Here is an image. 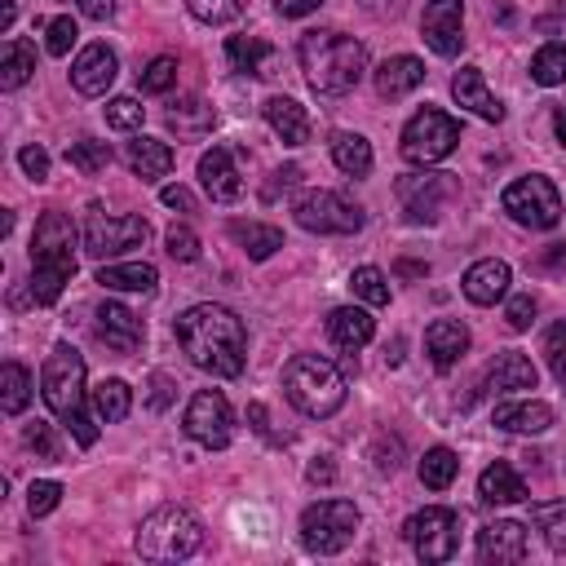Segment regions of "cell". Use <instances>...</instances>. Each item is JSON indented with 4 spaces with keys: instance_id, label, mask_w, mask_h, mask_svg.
I'll use <instances>...</instances> for the list:
<instances>
[{
    "instance_id": "obj_1",
    "label": "cell",
    "mask_w": 566,
    "mask_h": 566,
    "mask_svg": "<svg viewBox=\"0 0 566 566\" xmlns=\"http://www.w3.org/2000/svg\"><path fill=\"white\" fill-rule=\"evenodd\" d=\"M177 332V345L186 349V358L199 367V371H212V376H239L243 363H248V327L234 310L226 305H190L186 314H177L172 323Z\"/></svg>"
},
{
    "instance_id": "obj_2",
    "label": "cell",
    "mask_w": 566,
    "mask_h": 566,
    "mask_svg": "<svg viewBox=\"0 0 566 566\" xmlns=\"http://www.w3.org/2000/svg\"><path fill=\"white\" fill-rule=\"evenodd\" d=\"M296 57H301L310 88L327 97L349 93L367 71V49L345 31H301Z\"/></svg>"
},
{
    "instance_id": "obj_3",
    "label": "cell",
    "mask_w": 566,
    "mask_h": 566,
    "mask_svg": "<svg viewBox=\"0 0 566 566\" xmlns=\"http://www.w3.org/2000/svg\"><path fill=\"white\" fill-rule=\"evenodd\" d=\"M40 394L49 402V411L75 433L80 447H93L97 442V424L93 416L84 411V358L75 345H53L44 367H40Z\"/></svg>"
},
{
    "instance_id": "obj_4",
    "label": "cell",
    "mask_w": 566,
    "mask_h": 566,
    "mask_svg": "<svg viewBox=\"0 0 566 566\" xmlns=\"http://www.w3.org/2000/svg\"><path fill=\"white\" fill-rule=\"evenodd\" d=\"M75 274V226L66 212H44L31 234V301L53 305Z\"/></svg>"
},
{
    "instance_id": "obj_5",
    "label": "cell",
    "mask_w": 566,
    "mask_h": 566,
    "mask_svg": "<svg viewBox=\"0 0 566 566\" xmlns=\"http://www.w3.org/2000/svg\"><path fill=\"white\" fill-rule=\"evenodd\" d=\"M283 394L301 416L327 420L345 407V371L318 354H296L283 367Z\"/></svg>"
},
{
    "instance_id": "obj_6",
    "label": "cell",
    "mask_w": 566,
    "mask_h": 566,
    "mask_svg": "<svg viewBox=\"0 0 566 566\" xmlns=\"http://www.w3.org/2000/svg\"><path fill=\"white\" fill-rule=\"evenodd\" d=\"M133 544H137V553L150 557V562H181V557L199 553V544H203V526H199V517H195L190 509H181V504H164V509H155V513L142 517Z\"/></svg>"
},
{
    "instance_id": "obj_7",
    "label": "cell",
    "mask_w": 566,
    "mask_h": 566,
    "mask_svg": "<svg viewBox=\"0 0 566 566\" xmlns=\"http://www.w3.org/2000/svg\"><path fill=\"white\" fill-rule=\"evenodd\" d=\"M455 142H460V124L447 115V111H438V106H424V111H416L407 124H402V159L407 164H416V168H429V164H442L451 150H455Z\"/></svg>"
},
{
    "instance_id": "obj_8",
    "label": "cell",
    "mask_w": 566,
    "mask_h": 566,
    "mask_svg": "<svg viewBox=\"0 0 566 566\" xmlns=\"http://www.w3.org/2000/svg\"><path fill=\"white\" fill-rule=\"evenodd\" d=\"M504 212L517 221V226H526V230H553L557 221H562V195H557V186L548 181V177H539V172H531V177H517L513 186H504Z\"/></svg>"
},
{
    "instance_id": "obj_9",
    "label": "cell",
    "mask_w": 566,
    "mask_h": 566,
    "mask_svg": "<svg viewBox=\"0 0 566 566\" xmlns=\"http://www.w3.org/2000/svg\"><path fill=\"white\" fill-rule=\"evenodd\" d=\"M358 531V509L349 500H318L301 513V544L310 553H340Z\"/></svg>"
},
{
    "instance_id": "obj_10",
    "label": "cell",
    "mask_w": 566,
    "mask_h": 566,
    "mask_svg": "<svg viewBox=\"0 0 566 566\" xmlns=\"http://www.w3.org/2000/svg\"><path fill=\"white\" fill-rule=\"evenodd\" d=\"M402 535L411 539L420 562H451L455 548H460V513L442 509V504H429V509L407 517Z\"/></svg>"
},
{
    "instance_id": "obj_11",
    "label": "cell",
    "mask_w": 566,
    "mask_h": 566,
    "mask_svg": "<svg viewBox=\"0 0 566 566\" xmlns=\"http://www.w3.org/2000/svg\"><path fill=\"white\" fill-rule=\"evenodd\" d=\"M292 212H296V226L301 230H314V234H354V230H363V208L358 203H349L345 195H336V190H305L296 203H292Z\"/></svg>"
},
{
    "instance_id": "obj_12",
    "label": "cell",
    "mask_w": 566,
    "mask_h": 566,
    "mask_svg": "<svg viewBox=\"0 0 566 566\" xmlns=\"http://www.w3.org/2000/svg\"><path fill=\"white\" fill-rule=\"evenodd\" d=\"M146 234H150L146 217H133V212L111 217V212H102V208L93 203V208H88V221H84V252L97 256V261H106V256H119V252H128V248H142Z\"/></svg>"
},
{
    "instance_id": "obj_13",
    "label": "cell",
    "mask_w": 566,
    "mask_h": 566,
    "mask_svg": "<svg viewBox=\"0 0 566 566\" xmlns=\"http://www.w3.org/2000/svg\"><path fill=\"white\" fill-rule=\"evenodd\" d=\"M394 190H398L402 212H407L411 226H433L442 217V203L460 195L451 172H407V177H398Z\"/></svg>"
},
{
    "instance_id": "obj_14",
    "label": "cell",
    "mask_w": 566,
    "mask_h": 566,
    "mask_svg": "<svg viewBox=\"0 0 566 566\" xmlns=\"http://www.w3.org/2000/svg\"><path fill=\"white\" fill-rule=\"evenodd\" d=\"M181 429H186L199 447H208V451L230 447V438H234V411H230L226 394H221V389H199V394L190 398L186 416H181Z\"/></svg>"
},
{
    "instance_id": "obj_15",
    "label": "cell",
    "mask_w": 566,
    "mask_h": 566,
    "mask_svg": "<svg viewBox=\"0 0 566 566\" xmlns=\"http://www.w3.org/2000/svg\"><path fill=\"white\" fill-rule=\"evenodd\" d=\"M420 35L438 57H455L464 49V0H429Z\"/></svg>"
},
{
    "instance_id": "obj_16",
    "label": "cell",
    "mask_w": 566,
    "mask_h": 566,
    "mask_svg": "<svg viewBox=\"0 0 566 566\" xmlns=\"http://www.w3.org/2000/svg\"><path fill=\"white\" fill-rule=\"evenodd\" d=\"M142 336H146V327L128 305H119V301H102L97 305V340L106 349L133 354V349H142Z\"/></svg>"
},
{
    "instance_id": "obj_17",
    "label": "cell",
    "mask_w": 566,
    "mask_h": 566,
    "mask_svg": "<svg viewBox=\"0 0 566 566\" xmlns=\"http://www.w3.org/2000/svg\"><path fill=\"white\" fill-rule=\"evenodd\" d=\"M115 71H119V62H115V53L106 44H84L80 57L71 62V84L84 97H102L115 84Z\"/></svg>"
},
{
    "instance_id": "obj_18",
    "label": "cell",
    "mask_w": 566,
    "mask_h": 566,
    "mask_svg": "<svg viewBox=\"0 0 566 566\" xmlns=\"http://www.w3.org/2000/svg\"><path fill=\"white\" fill-rule=\"evenodd\" d=\"M478 557L491 562H522L526 557V526L513 517H495L478 531Z\"/></svg>"
},
{
    "instance_id": "obj_19",
    "label": "cell",
    "mask_w": 566,
    "mask_h": 566,
    "mask_svg": "<svg viewBox=\"0 0 566 566\" xmlns=\"http://www.w3.org/2000/svg\"><path fill=\"white\" fill-rule=\"evenodd\" d=\"M451 97H455L464 111H473L478 119H486V124H500V119H504V102L486 88L482 66H460L455 80H451Z\"/></svg>"
},
{
    "instance_id": "obj_20",
    "label": "cell",
    "mask_w": 566,
    "mask_h": 566,
    "mask_svg": "<svg viewBox=\"0 0 566 566\" xmlns=\"http://www.w3.org/2000/svg\"><path fill=\"white\" fill-rule=\"evenodd\" d=\"M199 181L208 190L212 203H234L243 195V181H239V168H234V155L226 146H212L203 159H199Z\"/></svg>"
},
{
    "instance_id": "obj_21",
    "label": "cell",
    "mask_w": 566,
    "mask_h": 566,
    "mask_svg": "<svg viewBox=\"0 0 566 566\" xmlns=\"http://www.w3.org/2000/svg\"><path fill=\"white\" fill-rule=\"evenodd\" d=\"M509 279H513V270H509L504 261L486 256V261H473V265L464 270L460 287H464V296H469L473 305H495V301L509 296Z\"/></svg>"
},
{
    "instance_id": "obj_22",
    "label": "cell",
    "mask_w": 566,
    "mask_h": 566,
    "mask_svg": "<svg viewBox=\"0 0 566 566\" xmlns=\"http://www.w3.org/2000/svg\"><path fill=\"white\" fill-rule=\"evenodd\" d=\"M420 84H424V62H420V57H411V53L385 57V62L376 66V93H380V97H389V102L407 97V93H411V88H420Z\"/></svg>"
},
{
    "instance_id": "obj_23",
    "label": "cell",
    "mask_w": 566,
    "mask_h": 566,
    "mask_svg": "<svg viewBox=\"0 0 566 566\" xmlns=\"http://www.w3.org/2000/svg\"><path fill=\"white\" fill-rule=\"evenodd\" d=\"M424 349H429V358H433V367H455L460 363V354L469 349V327L460 323V318H433L429 327H424Z\"/></svg>"
},
{
    "instance_id": "obj_24",
    "label": "cell",
    "mask_w": 566,
    "mask_h": 566,
    "mask_svg": "<svg viewBox=\"0 0 566 566\" xmlns=\"http://www.w3.org/2000/svg\"><path fill=\"white\" fill-rule=\"evenodd\" d=\"M261 115H265V124L287 142V146H301V142H310V115H305V106L296 102V97H283V93H274V97H265V106H261Z\"/></svg>"
},
{
    "instance_id": "obj_25",
    "label": "cell",
    "mask_w": 566,
    "mask_h": 566,
    "mask_svg": "<svg viewBox=\"0 0 566 566\" xmlns=\"http://www.w3.org/2000/svg\"><path fill=\"white\" fill-rule=\"evenodd\" d=\"M491 420H495V429H504V433H544V429L553 424V407L539 402V398L500 402V407L491 411Z\"/></svg>"
},
{
    "instance_id": "obj_26",
    "label": "cell",
    "mask_w": 566,
    "mask_h": 566,
    "mask_svg": "<svg viewBox=\"0 0 566 566\" xmlns=\"http://www.w3.org/2000/svg\"><path fill=\"white\" fill-rule=\"evenodd\" d=\"M226 62L239 75H256V80L274 75V49L261 35H230L226 40Z\"/></svg>"
},
{
    "instance_id": "obj_27",
    "label": "cell",
    "mask_w": 566,
    "mask_h": 566,
    "mask_svg": "<svg viewBox=\"0 0 566 566\" xmlns=\"http://www.w3.org/2000/svg\"><path fill=\"white\" fill-rule=\"evenodd\" d=\"M327 336H332V345L354 354L376 336V318L367 310H358V305H340V310L327 314Z\"/></svg>"
},
{
    "instance_id": "obj_28",
    "label": "cell",
    "mask_w": 566,
    "mask_h": 566,
    "mask_svg": "<svg viewBox=\"0 0 566 566\" xmlns=\"http://www.w3.org/2000/svg\"><path fill=\"white\" fill-rule=\"evenodd\" d=\"M478 500L482 504H522L526 500V482L509 460H495L478 478Z\"/></svg>"
},
{
    "instance_id": "obj_29",
    "label": "cell",
    "mask_w": 566,
    "mask_h": 566,
    "mask_svg": "<svg viewBox=\"0 0 566 566\" xmlns=\"http://www.w3.org/2000/svg\"><path fill=\"white\" fill-rule=\"evenodd\" d=\"M535 363L526 358V354H517V349H504V354H495V363H491V371H486V389L491 394H513V389H535Z\"/></svg>"
},
{
    "instance_id": "obj_30",
    "label": "cell",
    "mask_w": 566,
    "mask_h": 566,
    "mask_svg": "<svg viewBox=\"0 0 566 566\" xmlns=\"http://www.w3.org/2000/svg\"><path fill=\"white\" fill-rule=\"evenodd\" d=\"M212 124H217V111L203 102V97H177L172 106H168V128L177 133V137H203V133H212Z\"/></svg>"
},
{
    "instance_id": "obj_31",
    "label": "cell",
    "mask_w": 566,
    "mask_h": 566,
    "mask_svg": "<svg viewBox=\"0 0 566 566\" xmlns=\"http://www.w3.org/2000/svg\"><path fill=\"white\" fill-rule=\"evenodd\" d=\"M124 159H128V168H133L142 181H155V177H164V172L172 168V146L159 142V137H137V142H128Z\"/></svg>"
},
{
    "instance_id": "obj_32",
    "label": "cell",
    "mask_w": 566,
    "mask_h": 566,
    "mask_svg": "<svg viewBox=\"0 0 566 566\" xmlns=\"http://www.w3.org/2000/svg\"><path fill=\"white\" fill-rule=\"evenodd\" d=\"M230 239L252 256V261H270L283 248V230L265 226V221H230Z\"/></svg>"
},
{
    "instance_id": "obj_33",
    "label": "cell",
    "mask_w": 566,
    "mask_h": 566,
    "mask_svg": "<svg viewBox=\"0 0 566 566\" xmlns=\"http://www.w3.org/2000/svg\"><path fill=\"white\" fill-rule=\"evenodd\" d=\"M97 283H102V287H111V292H155L159 270H155V265H146V261L102 265V270H97Z\"/></svg>"
},
{
    "instance_id": "obj_34",
    "label": "cell",
    "mask_w": 566,
    "mask_h": 566,
    "mask_svg": "<svg viewBox=\"0 0 566 566\" xmlns=\"http://www.w3.org/2000/svg\"><path fill=\"white\" fill-rule=\"evenodd\" d=\"M31 71H35V49L27 40L9 35L4 49H0V88H9V93L22 88L31 80Z\"/></svg>"
},
{
    "instance_id": "obj_35",
    "label": "cell",
    "mask_w": 566,
    "mask_h": 566,
    "mask_svg": "<svg viewBox=\"0 0 566 566\" xmlns=\"http://www.w3.org/2000/svg\"><path fill=\"white\" fill-rule=\"evenodd\" d=\"M332 159H336V168L345 172V177H367L371 172V142L363 137V133H336L332 137Z\"/></svg>"
},
{
    "instance_id": "obj_36",
    "label": "cell",
    "mask_w": 566,
    "mask_h": 566,
    "mask_svg": "<svg viewBox=\"0 0 566 566\" xmlns=\"http://www.w3.org/2000/svg\"><path fill=\"white\" fill-rule=\"evenodd\" d=\"M93 407H97V416H102L106 424H119V420L133 411V389H128L119 376H111V380H102V385L93 389Z\"/></svg>"
},
{
    "instance_id": "obj_37",
    "label": "cell",
    "mask_w": 566,
    "mask_h": 566,
    "mask_svg": "<svg viewBox=\"0 0 566 566\" xmlns=\"http://www.w3.org/2000/svg\"><path fill=\"white\" fill-rule=\"evenodd\" d=\"M455 473H460V460H455L451 447H429V451H424V460H420V482H424L429 491H447V486L455 482Z\"/></svg>"
},
{
    "instance_id": "obj_38",
    "label": "cell",
    "mask_w": 566,
    "mask_h": 566,
    "mask_svg": "<svg viewBox=\"0 0 566 566\" xmlns=\"http://www.w3.org/2000/svg\"><path fill=\"white\" fill-rule=\"evenodd\" d=\"M531 522L544 531V544L566 557V500H553V504H531Z\"/></svg>"
},
{
    "instance_id": "obj_39",
    "label": "cell",
    "mask_w": 566,
    "mask_h": 566,
    "mask_svg": "<svg viewBox=\"0 0 566 566\" xmlns=\"http://www.w3.org/2000/svg\"><path fill=\"white\" fill-rule=\"evenodd\" d=\"M111 159H115V150H111L106 142H93V137H84V142H71V146H66V164H71L75 172H84V177L106 172V168H111Z\"/></svg>"
},
{
    "instance_id": "obj_40",
    "label": "cell",
    "mask_w": 566,
    "mask_h": 566,
    "mask_svg": "<svg viewBox=\"0 0 566 566\" xmlns=\"http://www.w3.org/2000/svg\"><path fill=\"white\" fill-rule=\"evenodd\" d=\"M27 402H31V371L22 363H4L0 367V407L9 416H18Z\"/></svg>"
},
{
    "instance_id": "obj_41",
    "label": "cell",
    "mask_w": 566,
    "mask_h": 566,
    "mask_svg": "<svg viewBox=\"0 0 566 566\" xmlns=\"http://www.w3.org/2000/svg\"><path fill=\"white\" fill-rule=\"evenodd\" d=\"M531 80L553 88V84H566V44H544L535 57H531Z\"/></svg>"
},
{
    "instance_id": "obj_42",
    "label": "cell",
    "mask_w": 566,
    "mask_h": 566,
    "mask_svg": "<svg viewBox=\"0 0 566 566\" xmlns=\"http://www.w3.org/2000/svg\"><path fill=\"white\" fill-rule=\"evenodd\" d=\"M349 287H354V296L367 301V305H389V279H385L376 265H358V270L349 274Z\"/></svg>"
},
{
    "instance_id": "obj_43",
    "label": "cell",
    "mask_w": 566,
    "mask_h": 566,
    "mask_svg": "<svg viewBox=\"0 0 566 566\" xmlns=\"http://www.w3.org/2000/svg\"><path fill=\"white\" fill-rule=\"evenodd\" d=\"M186 9L208 27H226L248 9V0H186Z\"/></svg>"
},
{
    "instance_id": "obj_44",
    "label": "cell",
    "mask_w": 566,
    "mask_h": 566,
    "mask_svg": "<svg viewBox=\"0 0 566 566\" xmlns=\"http://www.w3.org/2000/svg\"><path fill=\"white\" fill-rule=\"evenodd\" d=\"M142 119H146V106H142L137 97H111V102H106V124H111V128L133 133V128H142Z\"/></svg>"
},
{
    "instance_id": "obj_45",
    "label": "cell",
    "mask_w": 566,
    "mask_h": 566,
    "mask_svg": "<svg viewBox=\"0 0 566 566\" xmlns=\"http://www.w3.org/2000/svg\"><path fill=\"white\" fill-rule=\"evenodd\" d=\"M177 84V57H155L146 71H142V93H168Z\"/></svg>"
},
{
    "instance_id": "obj_46",
    "label": "cell",
    "mask_w": 566,
    "mask_h": 566,
    "mask_svg": "<svg viewBox=\"0 0 566 566\" xmlns=\"http://www.w3.org/2000/svg\"><path fill=\"white\" fill-rule=\"evenodd\" d=\"M57 500H62V482H53V478H40V482H31V486H27V509H31V517L53 513V509H57Z\"/></svg>"
},
{
    "instance_id": "obj_47",
    "label": "cell",
    "mask_w": 566,
    "mask_h": 566,
    "mask_svg": "<svg viewBox=\"0 0 566 566\" xmlns=\"http://www.w3.org/2000/svg\"><path fill=\"white\" fill-rule=\"evenodd\" d=\"M544 358H548V367H553L557 385L566 389V318L548 327V336H544Z\"/></svg>"
},
{
    "instance_id": "obj_48",
    "label": "cell",
    "mask_w": 566,
    "mask_h": 566,
    "mask_svg": "<svg viewBox=\"0 0 566 566\" xmlns=\"http://www.w3.org/2000/svg\"><path fill=\"white\" fill-rule=\"evenodd\" d=\"M75 22L62 13V18H53V22H44V49L53 53V57H66L71 53V44H75Z\"/></svg>"
},
{
    "instance_id": "obj_49",
    "label": "cell",
    "mask_w": 566,
    "mask_h": 566,
    "mask_svg": "<svg viewBox=\"0 0 566 566\" xmlns=\"http://www.w3.org/2000/svg\"><path fill=\"white\" fill-rule=\"evenodd\" d=\"M164 243H168V256L172 261H199V234L190 226H168Z\"/></svg>"
},
{
    "instance_id": "obj_50",
    "label": "cell",
    "mask_w": 566,
    "mask_h": 566,
    "mask_svg": "<svg viewBox=\"0 0 566 566\" xmlns=\"http://www.w3.org/2000/svg\"><path fill=\"white\" fill-rule=\"evenodd\" d=\"M27 447L40 455V460H62V442L53 438V424H44V420H35V424H27Z\"/></svg>"
},
{
    "instance_id": "obj_51",
    "label": "cell",
    "mask_w": 566,
    "mask_h": 566,
    "mask_svg": "<svg viewBox=\"0 0 566 566\" xmlns=\"http://www.w3.org/2000/svg\"><path fill=\"white\" fill-rule=\"evenodd\" d=\"M504 318H509L513 332H526V327L535 323V296H531V292H517V296L504 305Z\"/></svg>"
},
{
    "instance_id": "obj_52",
    "label": "cell",
    "mask_w": 566,
    "mask_h": 566,
    "mask_svg": "<svg viewBox=\"0 0 566 566\" xmlns=\"http://www.w3.org/2000/svg\"><path fill=\"white\" fill-rule=\"evenodd\" d=\"M18 164H22V172L31 181H49V150L44 146H22L18 150Z\"/></svg>"
},
{
    "instance_id": "obj_53",
    "label": "cell",
    "mask_w": 566,
    "mask_h": 566,
    "mask_svg": "<svg viewBox=\"0 0 566 566\" xmlns=\"http://www.w3.org/2000/svg\"><path fill=\"white\" fill-rule=\"evenodd\" d=\"M146 402H150L155 411H164V407L172 402V376H168V371H155V376H150V394H146Z\"/></svg>"
},
{
    "instance_id": "obj_54",
    "label": "cell",
    "mask_w": 566,
    "mask_h": 566,
    "mask_svg": "<svg viewBox=\"0 0 566 566\" xmlns=\"http://www.w3.org/2000/svg\"><path fill=\"white\" fill-rule=\"evenodd\" d=\"M159 199H164L168 208H181V212H190V208H195V199H190V190H186V186H164V190H159Z\"/></svg>"
},
{
    "instance_id": "obj_55",
    "label": "cell",
    "mask_w": 566,
    "mask_h": 566,
    "mask_svg": "<svg viewBox=\"0 0 566 566\" xmlns=\"http://www.w3.org/2000/svg\"><path fill=\"white\" fill-rule=\"evenodd\" d=\"M323 0H274V9L283 13V18H305V13H314Z\"/></svg>"
},
{
    "instance_id": "obj_56",
    "label": "cell",
    "mask_w": 566,
    "mask_h": 566,
    "mask_svg": "<svg viewBox=\"0 0 566 566\" xmlns=\"http://www.w3.org/2000/svg\"><path fill=\"white\" fill-rule=\"evenodd\" d=\"M75 4H80V13L93 18V22H106V18L115 13V0H75Z\"/></svg>"
},
{
    "instance_id": "obj_57",
    "label": "cell",
    "mask_w": 566,
    "mask_h": 566,
    "mask_svg": "<svg viewBox=\"0 0 566 566\" xmlns=\"http://www.w3.org/2000/svg\"><path fill=\"white\" fill-rule=\"evenodd\" d=\"M305 478H310V482H332V478H336V464H332L327 455H318V460H310Z\"/></svg>"
},
{
    "instance_id": "obj_58",
    "label": "cell",
    "mask_w": 566,
    "mask_h": 566,
    "mask_svg": "<svg viewBox=\"0 0 566 566\" xmlns=\"http://www.w3.org/2000/svg\"><path fill=\"white\" fill-rule=\"evenodd\" d=\"M398 464H402V460H398V442H389V451H385V442H380V447H376V469H380V473H394Z\"/></svg>"
},
{
    "instance_id": "obj_59",
    "label": "cell",
    "mask_w": 566,
    "mask_h": 566,
    "mask_svg": "<svg viewBox=\"0 0 566 566\" xmlns=\"http://www.w3.org/2000/svg\"><path fill=\"white\" fill-rule=\"evenodd\" d=\"M544 265L553 270V265H566V243H553L548 252H544Z\"/></svg>"
},
{
    "instance_id": "obj_60",
    "label": "cell",
    "mask_w": 566,
    "mask_h": 566,
    "mask_svg": "<svg viewBox=\"0 0 566 566\" xmlns=\"http://www.w3.org/2000/svg\"><path fill=\"white\" fill-rule=\"evenodd\" d=\"M13 18H18V9H13V0H4V4H0V31H9Z\"/></svg>"
},
{
    "instance_id": "obj_61",
    "label": "cell",
    "mask_w": 566,
    "mask_h": 566,
    "mask_svg": "<svg viewBox=\"0 0 566 566\" xmlns=\"http://www.w3.org/2000/svg\"><path fill=\"white\" fill-rule=\"evenodd\" d=\"M398 274H416V279H420V274H429V265H416V261H402V265H398Z\"/></svg>"
},
{
    "instance_id": "obj_62",
    "label": "cell",
    "mask_w": 566,
    "mask_h": 566,
    "mask_svg": "<svg viewBox=\"0 0 566 566\" xmlns=\"http://www.w3.org/2000/svg\"><path fill=\"white\" fill-rule=\"evenodd\" d=\"M553 128H557V142H562V146H566V106H562V111H557V119H553Z\"/></svg>"
}]
</instances>
